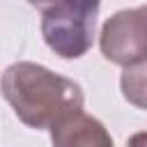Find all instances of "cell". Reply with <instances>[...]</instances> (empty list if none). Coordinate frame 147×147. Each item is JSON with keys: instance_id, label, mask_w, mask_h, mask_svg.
Wrapping results in <instances>:
<instances>
[{"instance_id": "cell-5", "label": "cell", "mask_w": 147, "mask_h": 147, "mask_svg": "<svg viewBox=\"0 0 147 147\" xmlns=\"http://www.w3.org/2000/svg\"><path fill=\"white\" fill-rule=\"evenodd\" d=\"M28 2H30L32 7H37V9H41V11H44L46 7H51V5H53V2H57V0H28Z\"/></svg>"}, {"instance_id": "cell-2", "label": "cell", "mask_w": 147, "mask_h": 147, "mask_svg": "<svg viewBox=\"0 0 147 147\" xmlns=\"http://www.w3.org/2000/svg\"><path fill=\"white\" fill-rule=\"evenodd\" d=\"M101 0H57L41 11V34L48 48L76 60L92 48Z\"/></svg>"}, {"instance_id": "cell-1", "label": "cell", "mask_w": 147, "mask_h": 147, "mask_svg": "<svg viewBox=\"0 0 147 147\" xmlns=\"http://www.w3.org/2000/svg\"><path fill=\"white\" fill-rule=\"evenodd\" d=\"M0 90L16 117L32 129H51L62 117L83 110V90L34 62L9 64L0 78Z\"/></svg>"}, {"instance_id": "cell-4", "label": "cell", "mask_w": 147, "mask_h": 147, "mask_svg": "<svg viewBox=\"0 0 147 147\" xmlns=\"http://www.w3.org/2000/svg\"><path fill=\"white\" fill-rule=\"evenodd\" d=\"M51 138L53 147H115L106 126L83 110L55 122L51 126Z\"/></svg>"}, {"instance_id": "cell-3", "label": "cell", "mask_w": 147, "mask_h": 147, "mask_svg": "<svg viewBox=\"0 0 147 147\" xmlns=\"http://www.w3.org/2000/svg\"><path fill=\"white\" fill-rule=\"evenodd\" d=\"M101 51L106 60L122 67L145 62V7L124 9L108 18L101 32Z\"/></svg>"}]
</instances>
